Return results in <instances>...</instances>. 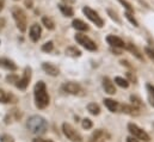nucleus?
<instances>
[{
	"instance_id": "9d476101",
	"label": "nucleus",
	"mask_w": 154,
	"mask_h": 142,
	"mask_svg": "<svg viewBox=\"0 0 154 142\" xmlns=\"http://www.w3.org/2000/svg\"><path fill=\"white\" fill-rule=\"evenodd\" d=\"M106 42L111 45V47H115V48H124L125 47V43H124V41L122 39V38H119V37H117L115 35H109L106 37Z\"/></svg>"
},
{
	"instance_id": "79ce46f5",
	"label": "nucleus",
	"mask_w": 154,
	"mask_h": 142,
	"mask_svg": "<svg viewBox=\"0 0 154 142\" xmlns=\"http://www.w3.org/2000/svg\"><path fill=\"white\" fill-rule=\"evenodd\" d=\"M63 1H65L66 4H68V5H69V4H73V2H74V0H63Z\"/></svg>"
},
{
	"instance_id": "a19ab883",
	"label": "nucleus",
	"mask_w": 154,
	"mask_h": 142,
	"mask_svg": "<svg viewBox=\"0 0 154 142\" xmlns=\"http://www.w3.org/2000/svg\"><path fill=\"white\" fill-rule=\"evenodd\" d=\"M25 4L28 5V7H31V4L32 2H31V0H25Z\"/></svg>"
},
{
	"instance_id": "6e6552de",
	"label": "nucleus",
	"mask_w": 154,
	"mask_h": 142,
	"mask_svg": "<svg viewBox=\"0 0 154 142\" xmlns=\"http://www.w3.org/2000/svg\"><path fill=\"white\" fill-rule=\"evenodd\" d=\"M62 91L68 93V94H80V92H82V88L81 86L78 84V82H74V81H69V82H65L62 85Z\"/></svg>"
},
{
	"instance_id": "c85d7f7f",
	"label": "nucleus",
	"mask_w": 154,
	"mask_h": 142,
	"mask_svg": "<svg viewBox=\"0 0 154 142\" xmlns=\"http://www.w3.org/2000/svg\"><path fill=\"white\" fill-rule=\"evenodd\" d=\"M53 49H54V43L51 41H49V42H47L42 45V50L45 51V53H50Z\"/></svg>"
},
{
	"instance_id": "393cba45",
	"label": "nucleus",
	"mask_w": 154,
	"mask_h": 142,
	"mask_svg": "<svg viewBox=\"0 0 154 142\" xmlns=\"http://www.w3.org/2000/svg\"><path fill=\"white\" fill-rule=\"evenodd\" d=\"M115 82L119 87H123V88H127L129 86V81L127 79H124V78H121V76H116Z\"/></svg>"
},
{
	"instance_id": "5701e85b",
	"label": "nucleus",
	"mask_w": 154,
	"mask_h": 142,
	"mask_svg": "<svg viewBox=\"0 0 154 142\" xmlns=\"http://www.w3.org/2000/svg\"><path fill=\"white\" fill-rule=\"evenodd\" d=\"M66 54L69 55V56L77 57V56H80V55H81V51L78 49L77 47H68V48L66 49Z\"/></svg>"
},
{
	"instance_id": "6ab92c4d",
	"label": "nucleus",
	"mask_w": 154,
	"mask_h": 142,
	"mask_svg": "<svg viewBox=\"0 0 154 142\" xmlns=\"http://www.w3.org/2000/svg\"><path fill=\"white\" fill-rule=\"evenodd\" d=\"M104 105L109 109V111H111V112H116L117 110H118V103L115 102L114 99H110V98H105L104 100Z\"/></svg>"
},
{
	"instance_id": "0eeeda50",
	"label": "nucleus",
	"mask_w": 154,
	"mask_h": 142,
	"mask_svg": "<svg viewBox=\"0 0 154 142\" xmlns=\"http://www.w3.org/2000/svg\"><path fill=\"white\" fill-rule=\"evenodd\" d=\"M82 12H84V14L92 22V23H94L98 28H102L103 25H104V20L100 18V16L94 11V10H92L91 7H88V6H85L84 8H82Z\"/></svg>"
},
{
	"instance_id": "e433bc0d",
	"label": "nucleus",
	"mask_w": 154,
	"mask_h": 142,
	"mask_svg": "<svg viewBox=\"0 0 154 142\" xmlns=\"http://www.w3.org/2000/svg\"><path fill=\"white\" fill-rule=\"evenodd\" d=\"M127 142H139L136 140V137H134V136H129V137H127Z\"/></svg>"
},
{
	"instance_id": "58836bf2",
	"label": "nucleus",
	"mask_w": 154,
	"mask_h": 142,
	"mask_svg": "<svg viewBox=\"0 0 154 142\" xmlns=\"http://www.w3.org/2000/svg\"><path fill=\"white\" fill-rule=\"evenodd\" d=\"M32 142H53L51 140H44V139H35Z\"/></svg>"
},
{
	"instance_id": "f03ea898",
	"label": "nucleus",
	"mask_w": 154,
	"mask_h": 142,
	"mask_svg": "<svg viewBox=\"0 0 154 142\" xmlns=\"http://www.w3.org/2000/svg\"><path fill=\"white\" fill-rule=\"evenodd\" d=\"M28 129L35 135H43L48 129V123L42 116H31L28 119Z\"/></svg>"
},
{
	"instance_id": "2f4dec72",
	"label": "nucleus",
	"mask_w": 154,
	"mask_h": 142,
	"mask_svg": "<svg viewBox=\"0 0 154 142\" xmlns=\"http://www.w3.org/2000/svg\"><path fill=\"white\" fill-rule=\"evenodd\" d=\"M145 51H146V54H147V56L152 60L154 62V50L152 49V48H149V47H146L145 48Z\"/></svg>"
},
{
	"instance_id": "f704fd0d",
	"label": "nucleus",
	"mask_w": 154,
	"mask_h": 142,
	"mask_svg": "<svg viewBox=\"0 0 154 142\" xmlns=\"http://www.w3.org/2000/svg\"><path fill=\"white\" fill-rule=\"evenodd\" d=\"M127 76H128V79H129L131 82H136V81H137L136 76H135V75H133L130 72H128V73H127Z\"/></svg>"
},
{
	"instance_id": "a211bd4d",
	"label": "nucleus",
	"mask_w": 154,
	"mask_h": 142,
	"mask_svg": "<svg viewBox=\"0 0 154 142\" xmlns=\"http://www.w3.org/2000/svg\"><path fill=\"white\" fill-rule=\"evenodd\" d=\"M72 25H73L74 29H77L78 31H87L88 30V25L85 22L80 20V19H74L72 22Z\"/></svg>"
},
{
	"instance_id": "20e7f679",
	"label": "nucleus",
	"mask_w": 154,
	"mask_h": 142,
	"mask_svg": "<svg viewBox=\"0 0 154 142\" xmlns=\"http://www.w3.org/2000/svg\"><path fill=\"white\" fill-rule=\"evenodd\" d=\"M62 131H63L65 136L72 142H81V140H82L80 133L69 123H63L62 124Z\"/></svg>"
},
{
	"instance_id": "72a5a7b5",
	"label": "nucleus",
	"mask_w": 154,
	"mask_h": 142,
	"mask_svg": "<svg viewBox=\"0 0 154 142\" xmlns=\"http://www.w3.org/2000/svg\"><path fill=\"white\" fill-rule=\"evenodd\" d=\"M0 142H14V140H13V137L10 136V135H2V136L0 137Z\"/></svg>"
},
{
	"instance_id": "c756f323",
	"label": "nucleus",
	"mask_w": 154,
	"mask_h": 142,
	"mask_svg": "<svg viewBox=\"0 0 154 142\" xmlns=\"http://www.w3.org/2000/svg\"><path fill=\"white\" fill-rule=\"evenodd\" d=\"M124 7H125V10L128 11V12H131V13H134V8H133V6H131V4L130 2H128L127 0H118Z\"/></svg>"
},
{
	"instance_id": "f257e3e1",
	"label": "nucleus",
	"mask_w": 154,
	"mask_h": 142,
	"mask_svg": "<svg viewBox=\"0 0 154 142\" xmlns=\"http://www.w3.org/2000/svg\"><path fill=\"white\" fill-rule=\"evenodd\" d=\"M34 94H35V104L38 109H45L49 105L50 98L47 92V86L43 81H38L35 85Z\"/></svg>"
},
{
	"instance_id": "f8f14e48",
	"label": "nucleus",
	"mask_w": 154,
	"mask_h": 142,
	"mask_svg": "<svg viewBox=\"0 0 154 142\" xmlns=\"http://www.w3.org/2000/svg\"><path fill=\"white\" fill-rule=\"evenodd\" d=\"M42 69L47 74L51 75V76H56V75L60 74L59 68H57L56 66H54L53 63H49V62H44V63L42 65Z\"/></svg>"
},
{
	"instance_id": "423d86ee",
	"label": "nucleus",
	"mask_w": 154,
	"mask_h": 142,
	"mask_svg": "<svg viewBox=\"0 0 154 142\" xmlns=\"http://www.w3.org/2000/svg\"><path fill=\"white\" fill-rule=\"evenodd\" d=\"M74 38H75V41H77L78 43L81 47H84L86 50H90V51H96L97 50V44L86 35H84V34H77V35L74 36Z\"/></svg>"
},
{
	"instance_id": "4c0bfd02",
	"label": "nucleus",
	"mask_w": 154,
	"mask_h": 142,
	"mask_svg": "<svg viewBox=\"0 0 154 142\" xmlns=\"http://www.w3.org/2000/svg\"><path fill=\"white\" fill-rule=\"evenodd\" d=\"M5 24H6V20H5L4 18H0V30L5 26Z\"/></svg>"
},
{
	"instance_id": "39448f33",
	"label": "nucleus",
	"mask_w": 154,
	"mask_h": 142,
	"mask_svg": "<svg viewBox=\"0 0 154 142\" xmlns=\"http://www.w3.org/2000/svg\"><path fill=\"white\" fill-rule=\"evenodd\" d=\"M128 130H129V133H130L134 137H136L137 140H141V141H145V142H148L151 140L149 135H148L143 129H141L140 127H137V125L134 124V123H129V124H128Z\"/></svg>"
},
{
	"instance_id": "473e14b6",
	"label": "nucleus",
	"mask_w": 154,
	"mask_h": 142,
	"mask_svg": "<svg viewBox=\"0 0 154 142\" xmlns=\"http://www.w3.org/2000/svg\"><path fill=\"white\" fill-rule=\"evenodd\" d=\"M108 14H109V16L111 17V19H114L115 22H117V23H121V19H119V18L117 17L116 12H114L112 10H110V8H109V10H108Z\"/></svg>"
},
{
	"instance_id": "2eb2a0df",
	"label": "nucleus",
	"mask_w": 154,
	"mask_h": 142,
	"mask_svg": "<svg viewBox=\"0 0 154 142\" xmlns=\"http://www.w3.org/2000/svg\"><path fill=\"white\" fill-rule=\"evenodd\" d=\"M0 67L4 68V69H7V71H16V69H17L16 63H14L12 60L5 59V57L0 59Z\"/></svg>"
},
{
	"instance_id": "7c9ffc66",
	"label": "nucleus",
	"mask_w": 154,
	"mask_h": 142,
	"mask_svg": "<svg viewBox=\"0 0 154 142\" xmlns=\"http://www.w3.org/2000/svg\"><path fill=\"white\" fill-rule=\"evenodd\" d=\"M82 128L84 129H91L92 128V125H93V123H92V121L91 119H88V118H85V119H82Z\"/></svg>"
},
{
	"instance_id": "a878e982",
	"label": "nucleus",
	"mask_w": 154,
	"mask_h": 142,
	"mask_svg": "<svg viewBox=\"0 0 154 142\" xmlns=\"http://www.w3.org/2000/svg\"><path fill=\"white\" fill-rule=\"evenodd\" d=\"M147 92H148V99L151 102V104L154 106V86L148 84L147 85Z\"/></svg>"
},
{
	"instance_id": "cd10ccee",
	"label": "nucleus",
	"mask_w": 154,
	"mask_h": 142,
	"mask_svg": "<svg viewBox=\"0 0 154 142\" xmlns=\"http://www.w3.org/2000/svg\"><path fill=\"white\" fill-rule=\"evenodd\" d=\"M130 100H131V104H133L135 107L140 109V107L142 106V102H141V99H140L139 97H136V96H131V97H130Z\"/></svg>"
},
{
	"instance_id": "ea45409f",
	"label": "nucleus",
	"mask_w": 154,
	"mask_h": 142,
	"mask_svg": "<svg viewBox=\"0 0 154 142\" xmlns=\"http://www.w3.org/2000/svg\"><path fill=\"white\" fill-rule=\"evenodd\" d=\"M4 6H5V0H0V12L2 11Z\"/></svg>"
},
{
	"instance_id": "aec40b11",
	"label": "nucleus",
	"mask_w": 154,
	"mask_h": 142,
	"mask_svg": "<svg viewBox=\"0 0 154 142\" xmlns=\"http://www.w3.org/2000/svg\"><path fill=\"white\" fill-rule=\"evenodd\" d=\"M42 24H43L48 30H54V29H55V23L53 22L51 18H49V17H47V16H44V17L42 18Z\"/></svg>"
},
{
	"instance_id": "bb28decb",
	"label": "nucleus",
	"mask_w": 154,
	"mask_h": 142,
	"mask_svg": "<svg viewBox=\"0 0 154 142\" xmlns=\"http://www.w3.org/2000/svg\"><path fill=\"white\" fill-rule=\"evenodd\" d=\"M124 16H125V18H127V19H128V20H129V22H130V23H131L134 26H136V28L139 26V23H137V20L134 18V16H133V13H131V12H128V11H125Z\"/></svg>"
},
{
	"instance_id": "412c9836",
	"label": "nucleus",
	"mask_w": 154,
	"mask_h": 142,
	"mask_svg": "<svg viewBox=\"0 0 154 142\" xmlns=\"http://www.w3.org/2000/svg\"><path fill=\"white\" fill-rule=\"evenodd\" d=\"M87 111H88L90 113L97 116V115L100 113V107H99L98 104H96V103H90V104L87 105Z\"/></svg>"
},
{
	"instance_id": "37998d69",
	"label": "nucleus",
	"mask_w": 154,
	"mask_h": 142,
	"mask_svg": "<svg viewBox=\"0 0 154 142\" xmlns=\"http://www.w3.org/2000/svg\"><path fill=\"white\" fill-rule=\"evenodd\" d=\"M90 142H103V141H97V140H91Z\"/></svg>"
},
{
	"instance_id": "f3484780",
	"label": "nucleus",
	"mask_w": 154,
	"mask_h": 142,
	"mask_svg": "<svg viewBox=\"0 0 154 142\" xmlns=\"http://www.w3.org/2000/svg\"><path fill=\"white\" fill-rule=\"evenodd\" d=\"M119 107L124 113H128V115H131V116H137L139 115V110H140V109L135 107L134 105H127V104L119 105Z\"/></svg>"
},
{
	"instance_id": "ddd939ff",
	"label": "nucleus",
	"mask_w": 154,
	"mask_h": 142,
	"mask_svg": "<svg viewBox=\"0 0 154 142\" xmlns=\"http://www.w3.org/2000/svg\"><path fill=\"white\" fill-rule=\"evenodd\" d=\"M103 88H104L105 92L109 93V94H115L116 93L115 85H114L112 80H111L110 78H108V76L103 79Z\"/></svg>"
},
{
	"instance_id": "c9c22d12",
	"label": "nucleus",
	"mask_w": 154,
	"mask_h": 142,
	"mask_svg": "<svg viewBox=\"0 0 154 142\" xmlns=\"http://www.w3.org/2000/svg\"><path fill=\"white\" fill-rule=\"evenodd\" d=\"M7 81H10V82H17L18 79H17V76H14V75H8V76H7Z\"/></svg>"
},
{
	"instance_id": "b1692460",
	"label": "nucleus",
	"mask_w": 154,
	"mask_h": 142,
	"mask_svg": "<svg viewBox=\"0 0 154 142\" xmlns=\"http://www.w3.org/2000/svg\"><path fill=\"white\" fill-rule=\"evenodd\" d=\"M128 49H129V50H130V51H131V53H133V54H134V55H135V56H136L139 60H141V61L143 60V56L141 55V53L139 51V49H137V48H136L134 44L129 43V44H128Z\"/></svg>"
},
{
	"instance_id": "1a4fd4ad",
	"label": "nucleus",
	"mask_w": 154,
	"mask_h": 142,
	"mask_svg": "<svg viewBox=\"0 0 154 142\" xmlns=\"http://www.w3.org/2000/svg\"><path fill=\"white\" fill-rule=\"evenodd\" d=\"M30 79H31V68H30V67H26V68L24 69L22 79H19V80L17 81L16 86H17L19 90H23V91H24V90L28 87V85H29V82H30Z\"/></svg>"
},
{
	"instance_id": "7ed1b4c3",
	"label": "nucleus",
	"mask_w": 154,
	"mask_h": 142,
	"mask_svg": "<svg viewBox=\"0 0 154 142\" xmlns=\"http://www.w3.org/2000/svg\"><path fill=\"white\" fill-rule=\"evenodd\" d=\"M12 16H13V19L16 22V25L17 28L19 29L20 32H25L26 31V28H28V19H26V13L24 12L23 8H20L19 6H13L12 10Z\"/></svg>"
},
{
	"instance_id": "4be33fe9",
	"label": "nucleus",
	"mask_w": 154,
	"mask_h": 142,
	"mask_svg": "<svg viewBox=\"0 0 154 142\" xmlns=\"http://www.w3.org/2000/svg\"><path fill=\"white\" fill-rule=\"evenodd\" d=\"M13 97L4 90H0V103H10Z\"/></svg>"
},
{
	"instance_id": "dca6fc26",
	"label": "nucleus",
	"mask_w": 154,
	"mask_h": 142,
	"mask_svg": "<svg viewBox=\"0 0 154 142\" xmlns=\"http://www.w3.org/2000/svg\"><path fill=\"white\" fill-rule=\"evenodd\" d=\"M59 8L61 11V13L65 17H73L74 16V10L72 8V6H69L68 4H60Z\"/></svg>"
},
{
	"instance_id": "9b49d317",
	"label": "nucleus",
	"mask_w": 154,
	"mask_h": 142,
	"mask_svg": "<svg viewBox=\"0 0 154 142\" xmlns=\"http://www.w3.org/2000/svg\"><path fill=\"white\" fill-rule=\"evenodd\" d=\"M41 34H42V29L38 24H32L31 28H30V32L29 36L31 38L32 42H37L39 38H41Z\"/></svg>"
},
{
	"instance_id": "4468645a",
	"label": "nucleus",
	"mask_w": 154,
	"mask_h": 142,
	"mask_svg": "<svg viewBox=\"0 0 154 142\" xmlns=\"http://www.w3.org/2000/svg\"><path fill=\"white\" fill-rule=\"evenodd\" d=\"M109 140L110 139V134L104 130V129H97L96 131H93L92 134V140H97V141H102V140Z\"/></svg>"
}]
</instances>
